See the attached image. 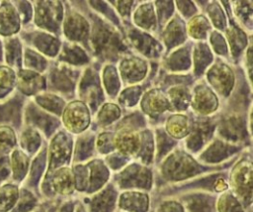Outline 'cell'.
Masks as SVG:
<instances>
[{"instance_id": "1", "label": "cell", "mask_w": 253, "mask_h": 212, "mask_svg": "<svg viewBox=\"0 0 253 212\" xmlns=\"http://www.w3.org/2000/svg\"><path fill=\"white\" fill-rule=\"evenodd\" d=\"M228 185L243 206L250 208L252 200V163L250 160L241 159L234 164L229 173Z\"/></svg>"}, {"instance_id": "2", "label": "cell", "mask_w": 253, "mask_h": 212, "mask_svg": "<svg viewBox=\"0 0 253 212\" xmlns=\"http://www.w3.org/2000/svg\"><path fill=\"white\" fill-rule=\"evenodd\" d=\"M200 166L186 154H171L161 165V173L167 180L177 181L195 175L200 172Z\"/></svg>"}, {"instance_id": "3", "label": "cell", "mask_w": 253, "mask_h": 212, "mask_svg": "<svg viewBox=\"0 0 253 212\" xmlns=\"http://www.w3.org/2000/svg\"><path fill=\"white\" fill-rule=\"evenodd\" d=\"M62 122L67 131L71 133L83 132L90 123L89 109L82 101L75 100L63 109Z\"/></svg>"}, {"instance_id": "4", "label": "cell", "mask_w": 253, "mask_h": 212, "mask_svg": "<svg viewBox=\"0 0 253 212\" xmlns=\"http://www.w3.org/2000/svg\"><path fill=\"white\" fill-rule=\"evenodd\" d=\"M113 146L123 156L135 157L142 146L141 136L132 128H120L114 135Z\"/></svg>"}, {"instance_id": "5", "label": "cell", "mask_w": 253, "mask_h": 212, "mask_svg": "<svg viewBox=\"0 0 253 212\" xmlns=\"http://www.w3.org/2000/svg\"><path fill=\"white\" fill-rule=\"evenodd\" d=\"M117 181L120 188L136 187L140 189H149L152 184V175L146 167L132 164L125 168L118 175Z\"/></svg>"}, {"instance_id": "6", "label": "cell", "mask_w": 253, "mask_h": 212, "mask_svg": "<svg viewBox=\"0 0 253 212\" xmlns=\"http://www.w3.org/2000/svg\"><path fill=\"white\" fill-rule=\"evenodd\" d=\"M208 79L211 85L220 94L230 91L234 83L232 70L225 64H214L208 72Z\"/></svg>"}, {"instance_id": "7", "label": "cell", "mask_w": 253, "mask_h": 212, "mask_svg": "<svg viewBox=\"0 0 253 212\" xmlns=\"http://www.w3.org/2000/svg\"><path fill=\"white\" fill-rule=\"evenodd\" d=\"M118 205L125 212H147L149 209V197L145 192L128 190L119 196Z\"/></svg>"}, {"instance_id": "8", "label": "cell", "mask_w": 253, "mask_h": 212, "mask_svg": "<svg viewBox=\"0 0 253 212\" xmlns=\"http://www.w3.org/2000/svg\"><path fill=\"white\" fill-rule=\"evenodd\" d=\"M191 104L197 113L210 114L217 108V98L214 93L205 85L196 88Z\"/></svg>"}, {"instance_id": "9", "label": "cell", "mask_w": 253, "mask_h": 212, "mask_svg": "<svg viewBox=\"0 0 253 212\" xmlns=\"http://www.w3.org/2000/svg\"><path fill=\"white\" fill-rule=\"evenodd\" d=\"M117 200V193L112 184L98 190L89 202L90 212H113Z\"/></svg>"}, {"instance_id": "10", "label": "cell", "mask_w": 253, "mask_h": 212, "mask_svg": "<svg viewBox=\"0 0 253 212\" xmlns=\"http://www.w3.org/2000/svg\"><path fill=\"white\" fill-rule=\"evenodd\" d=\"M51 186L55 193L60 195H70L75 190V179L73 170L68 166L57 168L51 177Z\"/></svg>"}, {"instance_id": "11", "label": "cell", "mask_w": 253, "mask_h": 212, "mask_svg": "<svg viewBox=\"0 0 253 212\" xmlns=\"http://www.w3.org/2000/svg\"><path fill=\"white\" fill-rule=\"evenodd\" d=\"M170 107L171 106L166 95L157 89L147 91L141 99V109L151 116L159 115Z\"/></svg>"}, {"instance_id": "12", "label": "cell", "mask_w": 253, "mask_h": 212, "mask_svg": "<svg viewBox=\"0 0 253 212\" xmlns=\"http://www.w3.org/2000/svg\"><path fill=\"white\" fill-rule=\"evenodd\" d=\"M191 121L185 114H173L168 117L165 124L166 132L174 139H182L191 132Z\"/></svg>"}, {"instance_id": "13", "label": "cell", "mask_w": 253, "mask_h": 212, "mask_svg": "<svg viewBox=\"0 0 253 212\" xmlns=\"http://www.w3.org/2000/svg\"><path fill=\"white\" fill-rule=\"evenodd\" d=\"M183 206L188 212H214V202L211 197L204 193L189 195L184 200Z\"/></svg>"}, {"instance_id": "14", "label": "cell", "mask_w": 253, "mask_h": 212, "mask_svg": "<svg viewBox=\"0 0 253 212\" xmlns=\"http://www.w3.org/2000/svg\"><path fill=\"white\" fill-rule=\"evenodd\" d=\"M19 29V18L13 7L9 4L2 5L0 8V33L10 35Z\"/></svg>"}, {"instance_id": "15", "label": "cell", "mask_w": 253, "mask_h": 212, "mask_svg": "<svg viewBox=\"0 0 253 212\" xmlns=\"http://www.w3.org/2000/svg\"><path fill=\"white\" fill-rule=\"evenodd\" d=\"M216 212H245V207L240 200L229 190H226L217 197L215 201Z\"/></svg>"}, {"instance_id": "16", "label": "cell", "mask_w": 253, "mask_h": 212, "mask_svg": "<svg viewBox=\"0 0 253 212\" xmlns=\"http://www.w3.org/2000/svg\"><path fill=\"white\" fill-rule=\"evenodd\" d=\"M65 34L68 38L73 40H80L84 38V34L88 32V23L78 14L70 15L64 26Z\"/></svg>"}, {"instance_id": "17", "label": "cell", "mask_w": 253, "mask_h": 212, "mask_svg": "<svg viewBox=\"0 0 253 212\" xmlns=\"http://www.w3.org/2000/svg\"><path fill=\"white\" fill-rule=\"evenodd\" d=\"M134 23L143 29L150 30L155 23L154 11L150 4H144L139 6L133 14Z\"/></svg>"}, {"instance_id": "18", "label": "cell", "mask_w": 253, "mask_h": 212, "mask_svg": "<svg viewBox=\"0 0 253 212\" xmlns=\"http://www.w3.org/2000/svg\"><path fill=\"white\" fill-rule=\"evenodd\" d=\"M19 77V86L26 93L35 92L38 88H41L43 83L42 78L39 74L32 71H21Z\"/></svg>"}, {"instance_id": "19", "label": "cell", "mask_w": 253, "mask_h": 212, "mask_svg": "<svg viewBox=\"0 0 253 212\" xmlns=\"http://www.w3.org/2000/svg\"><path fill=\"white\" fill-rule=\"evenodd\" d=\"M210 29V24L206 17L199 15L192 18L187 26L188 34L193 39H203L206 37L208 30Z\"/></svg>"}, {"instance_id": "20", "label": "cell", "mask_w": 253, "mask_h": 212, "mask_svg": "<svg viewBox=\"0 0 253 212\" xmlns=\"http://www.w3.org/2000/svg\"><path fill=\"white\" fill-rule=\"evenodd\" d=\"M169 103L170 106H175L177 109H181L182 107L186 108V106L190 103V93L185 86H173L168 90Z\"/></svg>"}, {"instance_id": "21", "label": "cell", "mask_w": 253, "mask_h": 212, "mask_svg": "<svg viewBox=\"0 0 253 212\" xmlns=\"http://www.w3.org/2000/svg\"><path fill=\"white\" fill-rule=\"evenodd\" d=\"M121 115L120 108L113 103H107L102 106L98 113V121L102 125H109L117 120Z\"/></svg>"}, {"instance_id": "22", "label": "cell", "mask_w": 253, "mask_h": 212, "mask_svg": "<svg viewBox=\"0 0 253 212\" xmlns=\"http://www.w3.org/2000/svg\"><path fill=\"white\" fill-rule=\"evenodd\" d=\"M18 197V190L13 185H5L0 188V210L10 209Z\"/></svg>"}, {"instance_id": "23", "label": "cell", "mask_w": 253, "mask_h": 212, "mask_svg": "<svg viewBox=\"0 0 253 212\" xmlns=\"http://www.w3.org/2000/svg\"><path fill=\"white\" fill-rule=\"evenodd\" d=\"M12 168L15 178H22L27 172L28 158L23 153L15 151L12 155Z\"/></svg>"}, {"instance_id": "24", "label": "cell", "mask_w": 253, "mask_h": 212, "mask_svg": "<svg viewBox=\"0 0 253 212\" xmlns=\"http://www.w3.org/2000/svg\"><path fill=\"white\" fill-rule=\"evenodd\" d=\"M19 110V103L12 101L0 107V121H12L17 118Z\"/></svg>"}, {"instance_id": "25", "label": "cell", "mask_w": 253, "mask_h": 212, "mask_svg": "<svg viewBox=\"0 0 253 212\" xmlns=\"http://www.w3.org/2000/svg\"><path fill=\"white\" fill-rule=\"evenodd\" d=\"M6 57L11 64L17 63L20 57V45L17 40H11L6 44Z\"/></svg>"}, {"instance_id": "26", "label": "cell", "mask_w": 253, "mask_h": 212, "mask_svg": "<svg viewBox=\"0 0 253 212\" xmlns=\"http://www.w3.org/2000/svg\"><path fill=\"white\" fill-rule=\"evenodd\" d=\"M39 144H40V137L36 132L29 130L23 134L22 145L25 149L29 151H34L38 148Z\"/></svg>"}, {"instance_id": "27", "label": "cell", "mask_w": 253, "mask_h": 212, "mask_svg": "<svg viewBox=\"0 0 253 212\" xmlns=\"http://www.w3.org/2000/svg\"><path fill=\"white\" fill-rule=\"evenodd\" d=\"M15 144V136L11 129L0 128V150H8Z\"/></svg>"}, {"instance_id": "28", "label": "cell", "mask_w": 253, "mask_h": 212, "mask_svg": "<svg viewBox=\"0 0 253 212\" xmlns=\"http://www.w3.org/2000/svg\"><path fill=\"white\" fill-rule=\"evenodd\" d=\"M156 212H185L182 203L174 200L163 201L158 207Z\"/></svg>"}, {"instance_id": "29", "label": "cell", "mask_w": 253, "mask_h": 212, "mask_svg": "<svg viewBox=\"0 0 253 212\" xmlns=\"http://www.w3.org/2000/svg\"><path fill=\"white\" fill-rule=\"evenodd\" d=\"M35 204V199L34 197L31 195V193L29 192H24L22 199L19 203V206L17 208V211H27L29 209H31Z\"/></svg>"}, {"instance_id": "30", "label": "cell", "mask_w": 253, "mask_h": 212, "mask_svg": "<svg viewBox=\"0 0 253 212\" xmlns=\"http://www.w3.org/2000/svg\"><path fill=\"white\" fill-rule=\"evenodd\" d=\"M26 58H27V63L29 62L31 65L37 66V68H42L43 60L38 54L32 53L31 51H28L26 53Z\"/></svg>"}, {"instance_id": "31", "label": "cell", "mask_w": 253, "mask_h": 212, "mask_svg": "<svg viewBox=\"0 0 253 212\" xmlns=\"http://www.w3.org/2000/svg\"><path fill=\"white\" fill-rule=\"evenodd\" d=\"M76 212H87V210H85V208L82 205H78Z\"/></svg>"}, {"instance_id": "32", "label": "cell", "mask_w": 253, "mask_h": 212, "mask_svg": "<svg viewBox=\"0 0 253 212\" xmlns=\"http://www.w3.org/2000/svg\"><path fill=\"white\" fill-rule=\"evenodd\" d=\"M1 54H2V53H1V46H0V59H1Z\"/></svg>"}, {"instance_id": "33", "label": "cell", "mask_w": 253, "mask_h": 212, "mask_svg": "<svg viewBox=\"0 0 253 212\" xmlns=\"http://www.w3.org/2000/svg\"><path fill=\"white\" fill-rule=\"evenodd\" d=\"M120 212H125V211H120Z\"/></svg>"}]
</instances>
